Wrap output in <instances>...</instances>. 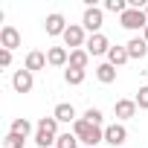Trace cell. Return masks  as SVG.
<instances>
[{
	"label": "cell",
	"mask_w": 148,
	"mask_h": 148,
	"mask_svg": "<svg viewBox=\"0 0 148 148\" xmlns=\"http://www.w3.org/2000/svg\"><path fill=\"white\" fill-rule=\"evenodd\" d=\"M47 61H49V67H67V64H70L67 47H49V49H47Z\"/></svg>",
	"instance_id": "7c38bea8"
},
{
	"label": "cell",
	"mask_w": 148,
	"mask_h": 148,
	"mask_svg": "<svg viewBox=\"0 0 148 148\" xmlns=\"http://www.w3.org/2000/svg\"><path fill=\"white\" fill-rule=\"evenodd\" d=\"M67 26H70V23H67V18H64L61 12H52V15H47V21H44V32H47V35H52V38H55V35H61V38H64Z\"/></svg>",
	"instance_id": "8992f818"
},
{
	"label": "cell",
	"mask_w": 148,
	"mask_h": 148,
	"mask_svg": "<svg viewBox=\"0 0 148 148\" xmlns=\"http://www.w3.org/2000/svg\"><path fill=\"white\" fill-rule=\"evenodd\" d=\"M136 102L134 99H116V105H113V113H116V119L119 122H125V119H134L136 116Z\"/></svg>",
	"instance_id": "9c48e42d"
},
{
	"label": "cell",
	"mask_w": 148,
	"mask_h": 148,
	"mask_svg": "<svg viewBox=\"0 0 148 148\" xmlns=\"http://www.w3.org/2000/svg\"><path fill=\"white\" fill-rule=\"evenodd\" d=\"M35 73H29L26 67H21V70H15V76H12V87H15V93H29L32 87H35Z\"/></svg>",
	"instance_id": "52a82bcc"
},
{
	"label": "cell",
	"mask_w": 148,
	"mask_h": 148,
	"mask_svg": "<svg viewBox=\"0 0 148 148\" xmlns=\"http://www.w3.org/2000/svg\"><path fill=\"white\" fill-rule=\"evenodd\" d=\"M128 61H131V55H128L125 47H110V52H108V64L122 67V64H128Z\"/></svg>",
	"instance_id": "ac0fdd59"
},
{
	"label": "cell",
	"mask_w": 148,
	"mask_h": 148,
	"mask_svg": "<svg viewBox=\"0 0 148 148\" xmlns=\"http://www.w3.org/2000/svg\"><path fill=\"white\" fill-rule=\"evenodd\" d=\"M134 102H136V108H139V110H148V84H142V87L136 90Z\"/></svg>",
	"instance_id": "cb8c5ba5"
},
{
	"label": "cell",
	"mask_w": 148,
	"mask_h": 148,
	"mask_svg": "<svg viewBox=\"0 0 148 148\" xmlns=\"http://www.w3.org/2000/svg\"><path fill=\"white\" fill-rule=\"evenodd\" d=\"M21 47V32L15 29V26H3L0 29V49H18Z\"/></svg>",
	"instance_id": "30bf717a"
},
{
	"label": "cell",
	"mask_w": 148,
	"mask_h": 148,
	"mask_svg": "<svg viewBox=\"0 0 148 148\" xmlns=\"http://www.w3.org/2000/svg\"><path fill=\"white\" fill-rule=\"evenodd\" d=\"M52 116L58 119V122H67V125H73L79 119V113H76V108H73L70 102H61V105H55V110H52Z\"/></svg>",
	"instance_id": "4fadbf2b"
},
{
	"label": "cell",
	"mask_w": 148,
	"mask_h": 148,
	"mask_svg": "<svg viewBox=\"0 0 148 148\" xmlns=\"http://www.w3.org/2000/svg\"><path fill=\"white\" fill-rule=\"evenodd\" d=\"M102 23H105V12H102L99 6H87L84 15H82V26H84V32L96 35V32H102Z\"/></svg>",
	"instance_id": "3957f363"
},
{
	"label": "cell",
	"mask_w": 148,
	"mask_h": 148,
	"mask_svg": "<svg viewBox=\"0 0 148 148\" xmlns=\"http://www.w3.org/2000/svg\"><path fill=\"white\" fill-rule=\"evenodd\" d=\"M23 142H26L23 136H18V134H12V131H9V134H6V139H3V148H23Z\"/></svg>",
	"instance_id": "d4e9b609"
},
{
	"label": "cell",
	"mask_w": 148,
	"mask_h": 148,
	"mask_svg": "<svg viewBox=\"0 0 148 148\" xmlns=\"http://www.w3.org/2000/svg\"><path fill=\"white\" fill-rule=\"evenodd\" d=\"M119 23L125 26V29H131V32H145V26H148V15H145V9H131L128 6V12L125 15H119Z\"/></svg>",
	"instance_id": "7a4b0ae2"
},
{
	"label": "cell",
	"mask_w": 148,
	"mask_h": 148,
	"mask_svg": "<svg viewBox=\"0 0 148 148\" xmlns=\"http://www.w3.org/2000/svg\"><path fill=\"white\" fill-rule=\"evenodd\" d=\"M84 119L93 122V125H99V128H105V125H102V122H105V113H102L99 108H87V110H84Z\"/></svg>",
	"instance_id": "7402d4cb"
},
{
	"label": "cell",
	"mask_w": 148,
	"mask_h": 148,
	"mask_svg": "<svg viewBox=\"0 0 148 148\" xmlns=\"http://www.w3.org/2000/svg\"><path fill=\"white\" fill-rule=\"evenodd\" d=\"M73 134L79 136V142H84V148H96L99 142H105V128L87 122L84 116H79L76 122H73Z\"/></svg>",
	"instance_id": "6da1fadb"
},
{
	"label": "cell",
	"mask_w": 148,
	"mask_h": 148,
	"mask_svg": "<svg viewBox=\"0 0 148 148\" xmlns=\"http://www.w3.org/2000/svg\"><path fill=\"white\" fill-rule=\"evenodd\" d=\"M96 79H99L102 84H113V82H116V67L108 64V61L99 64V67H96Z\"/></svg>",
	"instance_id": "e0dca14e"
},
{
	"label": "cell",
	"mask_w": 148,
	"mask_h": 148,
	"mask_svg": "<svg viewBox=\"0 0 148 148\" xmlns=\"http://www.w3.org/2000/svg\"><path fill=\"white\" fill-rule=\"evenodd\" d=\"M142 38H145V41H148V26H145V32H142Z\"/></svg>",
	"instance_id": "4316f807"
},
{
	"label": "cell",
	"mask_w": 148,
	"mask_h": 148,
	"mask_svg": "<svg viewBox=\"0 0 148 148\" xmlns=\"http://www.w3.org/2000/svg\"><path fill=\"white\" fill-rule=\"evenodd\" d=\"M125 49H128V55L131 58H136V61H142L145 55H148V41L139 35V38H131L128 44H125Z\"/></svg>",
	"instance_id": "8fae6325"
},
{
	"label": "cell",
	"mask_w": 148,
	"mask_h": 148,
	"mask_svg": "<svg viewBox=\"0 0 148 148\" xmlns=\"http://www.w3.org/2000/svg\"><path fill=\"white\" fill-rule=\"evenodd\" d=\"M84 49H87L90 55H108V52H110V41H108V35L96 32V35H87Z\"/></svg>",
	"instance_id": "ba28073f"
},
{
	"label": "cell",
	"mask_w": 148,
	"mask_h": 148,
	"mask_svg": "<svg viewBox=\"0 0 148 148\" xmlns=\"http://www.w3.org/2000/svg\"><path fill=\"white\" fill-rule=\"evenodd\" d=\"M55 139H58V134H52V131H44V128H35V136H32V142H35L38 148H55Z\"/></svg>",
	"instance_id": "9a60e30c"
},
{
	"label": "cell",
	"mask_w": 148,
	"mask_h": 148,
	"mask_svg": "<svg viewBox=\"0 0 148 148\" xmlns=\"http://www.w3.org/2000/svg\"><path fill=\"white\" fill-rule=\"evenodd\" d=\"M9 131H12V134H18V136H23V139H29V136H32V122L21 116V119H15V122L9 125Z\"/></svg>",
	"instance_id": "d6986e66"
},
{
	"label": "cell",
	"mask_w": 148,
	"mask_h": 148,
	"mask_svg": "<svg viewBox=\"0 0 148 148\" xmlns=\"http://www.w3.org/2000/svg\"><path fill=\"white\" fill-rule=\"evenodd\" d=\"M87 64H90V52H87V49H73V52H70V64H67V67H73V70H87Z\"/></svg>",
	"instance_id": "2e32d148"
},
{
	"label": "cell",
	"mask_w": 148,
	"mask_h": 148,
	"mask_svg": "<svg viewBox=\"0 0 148 148\" xmlns=\"http://www.w3.org/2000/svg\"><path fill=\"white\" fill-rule=\"evenodd\" d=\"M105 9L113 12V15H125L128 12V3H125V0H105Z\"/></svg>",
	"instance_id": "603a6c76"
},
{
	"label": "cell",
	"mask_w": 148,
	"mask_h": 148,
	"mask_svg": "<svg viewBox=\"0 0 148 148\" xmlns=\"http://www.w3.org/2000/svg\"><path fill=\"white\" fill-rule=\"evenodd\" d=\"M49 61H47V52H41V49H32L29 55H26V61H23V67L29 70V73H38V70H44Z\"/></svg>",
	"instance_id": "5bb4252c"
},
{
	"label": "cell",
	"mask_w": 148,
	"mask_h": 148,
	"mask_svg": "<svg viewBox=\"0 0 148 148\" xmlns=\"http://www.w3.org/2000/svg\"><path fill=\"white\" fill-rule=\"evenodd\" d=\"M84 79H87V70H73V67L64 70V82L67 84H82Z\"/></svg>",
	"instance_id": "44dd1931"
},
{
	"label": "cell",
	"mask_w": 148,
	"mask_h": 148,
	"mask_svg": "<svg viewBox=\"0 0 148 148\" xmlns=\"http://www.w3.org/2000/svg\"><path fill=\"white\" fill-rule=\"evenodd\" d=\"M64 44L70 47V52H73V49H84V44H87L84 26H82V23H70L67 32H64Z\"/></svg>",
	"instance_id": "277c9868"
},
{
	"label": "cell",
	"mask_w": 148,
	"mask_h": 148,
	"mask_svg": "<svg viewBox=\"0 0 148 148\" xmlns=\"http://www.w3.org/2000/svg\"><path fill=\"white\" fill-rule=\"evenodd\" d=\"M145 15H148V3H145Z\"/></svg>",
	"instance_id": "83f0119b"
},
{
	"label": "cell",
	"mask_w": 148,
	"mask_h": 148,
	"mask_svg": "<svg viewBox=\"0 0 148 148\" xmlns=\"http://www.w3.org/2000/svg\"><path fill=\"white\" fill-rule=\"evenodd\" d=\"M105 142H108V145H113V148L125 145V142H128V128H125L122 122H113V125H105Z\"/></svg>",
	"instance_id": "5b68a950"
},
{
	"label": "cell",
	"mask_w": 148,
	"mask_h": 148,
	"mask_svg": "<svg viewBox=\"0 0 148 148\" xmlns=\"http://www.w3.org/2000/svg\"><path fill=\"white\" fill-rule=\"evenodd\" d=\"M55 148H79V136L73 134V131H67V134H58V139H55Z\"/></svg>",
	"instance_id": "ffe728a7"
},
{
	"label": "cell",
	"mask_w": 148,
	"mask_h": 148,
	"mask_svg": "<svg viewBox=\"0 0 148 148\" xmlns=\"http://www.w3.org/2000/svg\"><path fill=\"white\" fill-rule=\"evenodd\" d=\"M0 67H12V52L9 49H0Z\"/></svg>",
	"instance_id": "484cf974"
}]
</instances>
